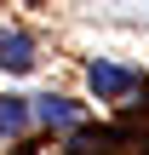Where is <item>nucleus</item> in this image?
I'll use <instances>...</instances> for the list:
<instances>
[{
  "mask_svg": "<svg viewBox=\"0 0 149 155\" xmlns=\"http://www.w3.org/2000/svg\"><path fill=\"white\" fill-rule=\"evenodd\" d=\"M86 86H92L103 104H126V98L138 92V75H132V69H121L115 58H92V69H86Z\"/></svg>",
  "mask_w": 149,
  "mask_h": 155,
  "instance_id": "nucleus-1",
  "label": "nucleus"
},
{
  "mask_svg": "<svg viewBox=\"0 0 149 155\" xmlns=\"http://www.w3.org/2000/svg\"><path fill=\"white\" fill-rule=\"evenodd\" d=\"M34 69V40L23 29H0V75H29Z\"/></svg>",
  "mask_w": 149,
  "mask_h": 155,
  "instance_id": "nucleus-2",
  "label": "nucleus"
},
{
  "mask_svg": "<svg viewBox=\"0 0 149 155\" xmlns=\"http://www.w3.org/2000/svg\"><path fill=\"white\" fill-rule=\"evenodd\" d=\"M29 115H34L40 127H57V132H75V127H80V109H75L69 98H52V92H46V98H34V109H29Z\"/></svg>",
  "mask_w": 149,
  "mask_h": 155,
  "instance_id": "nucleus-3",
  "label": "nucleus"
},
{
  "mask_svg": "<svg viewBox=\"0 0 149 155\" xmlns=\"http://www.w3.org/2000/svg\"><path fill=\"white\" fill-rule=\"evenodd\" d=\"M29 121H34L29 115V98H0V138H17Z\"/></svg>",
  "mask_w": 149,
  "mask_h": 155,
  "instance_id": "nucleus-4",
  "label": "nucleus"
}]
</instances>
